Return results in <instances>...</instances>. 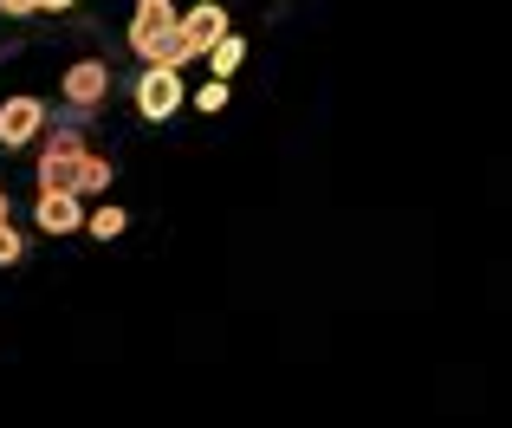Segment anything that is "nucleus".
Returning a JSON list of instances; mask_svg holds the SVG:
<instances>
[{"instance_id":"nucleus-2","label":"nucleus","mask_w":512,"mask_h":428,"mask_svg":"<svg viewBox=\"0 0 512 428\" xmlns=\"http://www.w3.org/2000/svg\"><path fill=\"white\" fill-rule=\"evenodd\" d=\"M175 26H182V7H175V0H137V13H130V33H124V39H130V52H137L143 65H156Z\"/></svg>"},{"instance_id":"nucleus-6","label":"nucleus","mask_w":512,"mask_h":428,"mask_svg":"<svg viewBox=\"0 0 512 428\" xmlns=\"http://www.w3.org/2000/svg\"><path fill=\"white\" fill-rule=\"evenodd\" d=\"M221 33H234V20H227L221 0H195V7L182 13V39L195 46V59H208V46H214Z\"/></svg>"},{"instance_id":"nucleus-9","label":"nucleus","mask_w":512,"mask_h":428,"mask_svg":"<svg viewBox=\"0 0 512 428\" xmlns=\"http://www.w3.org/2000/svg\"><path fill=\"white\" fill-rule=\"evenodd\" d=\"M78 195H104L111 189V156H98V150H85V163H78V182H72Z\"/></svg>"},{"instance_id":"nucleus-7","label":"nucleus","mask_w":512,"mask_h":428,"mask_svg":"<svg viewBox=\"0 0 512 428\" xmlns=\"http://www.w3.org/2000/svg\"><path fill=\"white\" fill-rule=\"evenodd\" d=\"M240 65H247V39H240V33H221V39L208 46V72H214V78H234Z\"/></svg>"},{"instance_id":"nucleus-4","label":"nucleus","mask_w":512,"mask_h":428,"mask_svg":"<svg viewBox=\"0 0 512 428\" xmlns=\"http://www.w3.org/2000/svg\"><path fill=\"white\" fill-rule=\"evenodd\" d=\"M59 91H65L72 111H98V104L111 98V65H104V59H72L65 78H59Z\"/></svg>"},{"instance_id":"nucleus-12","label":"nucleus","mask_w":512,"mask_h":428,"mask_svg":"<svg viewBox=\"0 0 512 428\" xmlns=\"http://www.w3.org/2000/svg\"><path fill=\"white\" fill-rule=\"evenodd\" d=\"M39 0H0V20H33Z\"/></svg>"},{"instance_id":"nucleus-13","label":"nucleus","mask_w":512,"mask_h":428,"mask_svg":"<svg viewBox=\"0 0 512 428\" xmlns=\"http://www.w3.org/2000/svg\"><path fill=\"white\" fill-rule=\"evenodd\" d=\"M78 0H39V13H72Z\"/></svg>"},{"instance_id":"nucleus-5","label":"nucleus","mask_w":512,"mask_h":428,"mask_svg":"<svg viewBox=\"0 0 512 428\" xmlns=\"http://www.w3.org/2000/svg\"><path fill=\"white\" fill-rule=\"evenodd\" d=\"M33 227H39V234H85V195H72V189H39Z\"/></svg>"},{"instance_id":"nucleus-14","label":"nucleus","mask_w":512,"mask_h":428,"mask_svg":"<svg viewBox=\"0 0 512 428\" xmlns=\"http://www.w3.org/2000/svg\"><path fill=\"white\" fill-rule=\"evenodd\" d=\"M13 221V202H7V189H0V227H7Z\"/></svg>"},{"instance_id":"nucleus-8","label":"nucleus","mask_w":512,"mask_h":428,"mask_svg":"<svg viewBox=\"0 0 512 428\" xmlns=\"http://www.w3.org/2000/svg\"><path fill=\"white\" fill-rule=\"evenodd\" d=\"M124 227H130V214L117 208V202H98V208L85 214V234H91V240H117Z\"/></svg>"},{"instance_id":"nucleus-10","label":"nucleus","mask_w":512,"mask_h":428,"mask_svg":"<svg viewBox=\"0 0 512 428\" xmlns=\"http://www.w3.org/2000/svg\"><path fill=\"white\" fill-rule=\"evenodd\" d=\"M227 98H234V91H227V78H214V72H208V85H195V91H188V104H195L201 117L227 111Z\"/></svg>"},{"instance_id":"nucleus-3","label":"nucleus","mask_w":512,"mask_h":428,"mask_svg":"<svg viewBox=\"0 0 512 428\" xmlns=\"http://www.w3.org/2000/svg\"><path fill=\"white\" fill-rule=\"evenodd\" d=\"M46 124H52L46 98H33V91L0 98V150H33V143L46 137Z\"/></svg>"},{"instance_id":"nucleus-1","label":"nucleus","mask_w":512,"mask_h":428,"mask_svg":"<svg viewBox=\"0 0 512 428\" xmlns=\"http://www.w3.org/2000/svg\"><path fill=\"white\" fill-rule=\"evenodd\" d=\"M130 104H137V117H143V124H169V117L188 104L182 72H175V65H143V72H137V85H130Z\"/></svg>"},{"instance_id":"nucleus-11","label":"nucleus","mask_w":512,"mask_h":428,"mask_svg":"<svg viewBox=\"0 0 512 428\" xmlns=\"http://www.w3.org/2000/svg\"><path fill=\"white\" fill-rule=\"evenodd\" d=\"M20 260H26V234L7 221V227H0V266H20Z\"/></svg>"}]
</instances>
